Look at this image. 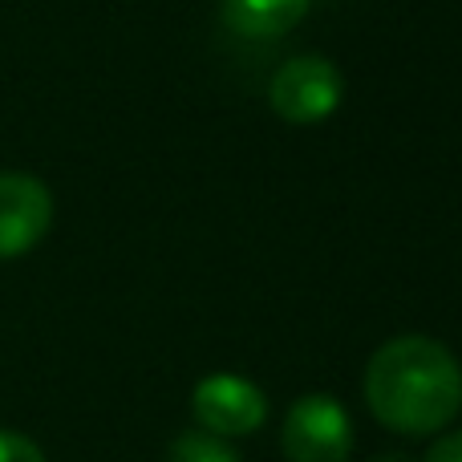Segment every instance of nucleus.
<instances>
[{
  "instance_id": "obj_1",
  "label": "nucleus",
  "mask_w": 462,
  "mask_h": 462,
  "mask_svg": "<svg viewBox=\"0 0 462 462\" xmlns=\"http://www.w3.org/2000/svg\"><path fill=\"white\" fill-rule=\"evenodd\" d=\"M365 402L393 434H439L462 410V365L434 337H393L365 365Z\"/></svg>"
},
{
  "instance_id": "obj_2",
  "label": "nucleus",
  "mask_w": 462,
  "mask_h": 462,
  "mask_svg": "<svg viewBox=\"0 0 462 462\" xmlns=\"http://www.w3.org/2000/svg\"><path fill=\"white\" fill-rule=\"evenodd\" d=\"M345 97V78L325 53H296L272 73L268 106L292 126H317L337 114Z\"/></svg>"
},
{
  "instance_id": "obj_3",
  "label": "nucleus",
  "mask_w": 462,
  "mask_h": 462,
  "mask_svg": "<svg viewBox=\"0 0 462 462\" xmlns=\"http://www.w3.org/2000/svg\"><path fill=\"white\" fill-rule=\"evenodd\" d=\"M280 447L288 462H349L353 418L328 393H304L288 406L280 426Z\"/></svg>"
},
{
  "instance_id": "obj_4",
  "label": "nucleus",
  "mask_w": 462,
  "mask_h": 462,
  "mask_svg": "<svg viewBox=\"0 0 462 462\" xmlns=\"http://www.w3.org/2000/svg\"><path fill=\"white\" fill-rule=\"evenodd\" d=\"M191 414L203 430L219 439H247L268 422V398L244 374H211L195 385Z\"/></svg>"
},
{
  "instance_id": "obj_5",
  "label": "nucleus",
  "mask_w": 462,
  "mask_h": 462,
  "mask_svg": "<svg viewBox=\"0 0 462 462\" xmlns=\"http://www.w3.org/2000/svg\"><path fill=\"white\" fill-rule=\"evenodd\" d=\"M53 227V191L41 179L5 171L0 175V260L32 252Z\"/></svg>"
},
{
  "instance_id": "obj_6",
  "label": "nucleus",
  "mask_w": 462,
  "mask_h": 462,
  "mask_svg": "<svg viewBox=\"0 0 462 462\" xmlns=\"http://www.w3.org/2000/svg\"><path fill=\"white\" fill-rule=\"evenodd\" d=\"M312 0H224L219 16L236 37H252V41H272L292 32L296 24L309 16Z\"/></svg>"
},
{
  "instance_id": "obj_7",
  "label": "nucleus",
  "mask_w": 462,
  "mask_h": 462,
  "mask_svg": "<svg viewBox=\"0 0 462 462\" xmlns=\"http://www.w3.org/2000/svg\"><path fill=\"white\" fill-rule=\"evenodd\" d=\"M167 462H239V455L231 447V439H219V434L203 430V426H191V430L171 439Z\"/></svg>"
},
{
  "instance_id": "obj_8",
  "label": "nucleus",
  "mask_w": 462,
  "mask_h": 462,
  "mask_svg": "<svg viewBox=\"0 0 462 462\" xmlns=\"http://www.w3.org/2000/svg\"><path fill=\"white\" fill-rule=\"evenodd\" d=\"M0 462H49L45 450L16 430H0Z\"/></svg>"
},
{
  "instance_id": "obj_9",
  "label": "nucleus",
  "mask_w": 462,
  "mask_h": 462,
  "mask_svg": "<svg viewBox=\"0 0 462 462\" xmlns=\"http://www.w3.org/2000/svg\"><path fill=\"white\" fill-rule=\"evenodd\" d=\"M422 462H462V430H447L439 434V442H434L430 450H426Z\"/></svg>"
},
{
  "instance_id": "obj_10",
  "label": "nucleus",
  "mask_w": 462,
  "mask_h": 462,
  "mask_svg": "<svg viewBox=\"0 0 462 462\" xmlns=\"http://www.w3.org/2000/svg\"><path fill=\"white\" fill-rule=\"evenodd\" d=\"M377 462H406V455H382Z\"/></svg>"
}]
</instances>
